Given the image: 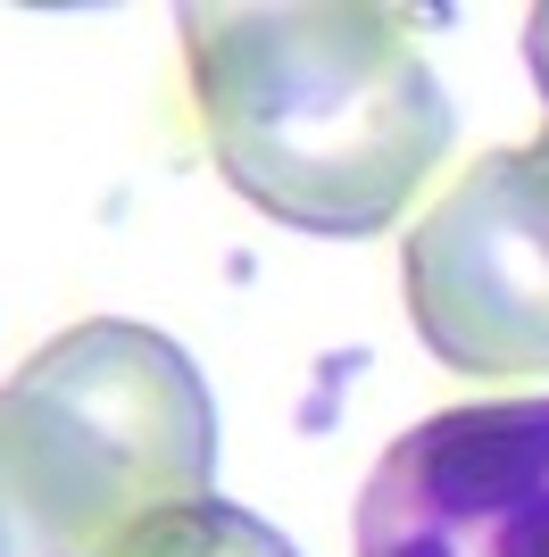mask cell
I'll return each mask as SVG.
<instances>
[{
    "label": "cell",
    "mask_w": 549,
    "mask_h": 557,
    "mask_svg": "<svg viewBox=\"0 0 549 557\" xmlns=\"http://www.w3.org/2000/svg\"><path fill=\"white\" fill-rule=\"evenodd\" d=\"M175 25L208 159L274 225L317 242L383 233L450 159V92L408 9L192 0Z\"/></svg>",
    "instance_id": "obj_1"
},
{
    "label": "cell",
    "mask_w": 549,
    "mask_h": 557,
    "mask_svg": "<svg viewBox=\"0 0 549 557\" xmlns=\"http://www.w3.org/2000/svg\"><path fill=\"white\" fill-rule=\"evenodd\" d=\"M0 491L25 557H91L142 516L217 499V408L167 333L91 317L0 383Z\"/></svg>",
    "instance_id": "obj_2"
},
{
    "label": "cell",
    "mask_w": 549,
    "mask_h": 557,
    "mask_svg": "<svg viewBox=\"0 0 549 557\" xmlns=\"http://www.w3.org/2000/svg\"><path fill=\"white\" fill-rule=\"evenodd\" d=\"M416 342L457 374L549 367V125L525 150H483L400 250Z\"/></svg>",
    "instance_id": "obj_3"
},
{
    "label": "cell",
    "mask_w": 549,
    "mask_h": 557,
    "mask_svg": "<svg viewBox=\"0 0 549 557\" xmlns=\"http://www.w3.org/2000/svg\"><path fill=\"white\" fill-rule=\"evenodd\" d=\"M358 557H549V392L441 408L375 458Z\"/></svg>",
    "instance_id": "obj_4"
},
{
    "label": "cell",
    "mask_w": 549,
    "mask_h": 557,
    "mask_svg": "<svg viewBox=\"0 0 549 557\" xmlns=\"http://www.w3.org/2000/svg\"><path fill=\"white\" fill-rule=\"evenodd\" d=\"M91 557H300V549L274 533L267 516L233 508V499H192V508L142 516L134 533H117L109 549H91Z\"/></svg>",
    "instance_id": "obj_5"
},
{
    "label": "cell",
    "mask_w": 549,
    "mask_h": 557,
    "mask_svg": "<svg viewBox=\"0 0 549 557\" xmlns=\"http://www.w3.org/2000/svg\"><path fill=\"white\" fill-rule=\"evenodd\" d=\"M525 67H533V84H541V100H549V9L525 17Z\"/></svg>",
    "instance_id": "obj_6"
},
{
    "label": "cell",
    "mask_w": 549,
    "mask_h": 557,
    "mask_svg": "<svg viewBox=\"0 0 549 557\" xmlns=\"http://www.w3.org/2000/svg\"><path fill=\"white\" fill-rule=\"evenodd\" d=\"M0 557H25V533H17V508H9V491H0Z\"/></svg>",
    "instance_id": "obj_7"
}]
</instances>
